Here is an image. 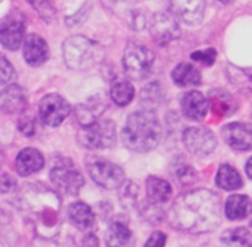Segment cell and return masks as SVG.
<instances>
[{"mask_svg": "<svg viewBox=\"0 0 252 247\" xmlns=\"http://www.w3.org/2000/svg\"><path fill=\"white\" fill-rule=\"evenodd\" d=\"M84 244H88L90 246H96L98 244V240L94 234H89L85 238V240H84Z\"/></svg>", "mask_w": 252, "mask_h": 247, "instance_id": "f35d334b", "label": "cell"}, {"mask_svg": "<svg viewBox=\"0 0 252 247\" xmlns=\"http://www.w3.org/2000/svg\"><path fill=\"white\" fill-rule=\"evenodd\" d=\"M181 108L185 117L191 121H202L206 118L209 108L208 98L198 91H189L181 98Z\"/></svg>", "mask_w": 252, "mask_h": 247, "instance_id": "2e32d148", "label": "cell"}, {"mask_svg": "<svg viewBox=\"0 0 252 247\" xmlns=\"http://www.w3.org/2000/svg\"><path fill=\"white\" fill-rule=\"evenodd\" d=\"M0 1H1V0H0Z\"/></svg>", "mask_w": 252, "mask_h": 247, "instance_id": "7bdbcfd3", "label": "cell"}, {"mask_svg": "<svg viewBox=\"0 0 252 247\" xmlns=\"http://www.w3.org/2000/svg\"><path fill=\"white\" fill-rule=\"evenodd\" d=\"M209 107L219 117H228L238 110V102L229 91L224 89H212L208 93Z\"/></svg>", "mask_w": 252, "mask_h": 247, "instance_id": "ac0fdd59", "label": "cell"}, {"mask_svg": "<svg viewBox=\"0 0 252 247\" xmlns=\"http://www.w3.org/2000/svg\"><path fill=\"white\" fill-rule=\"evenodd\" d=\"M182 140L186 149L194 156H207L217 148L216 135L207 127L186 128L182 134Z\"/></svg>", "mask_w": 252, "mask_h": 247, "instance_id": "9c48e42d", "label": "cell"}, {"mask_svg": "<svg viewBox=\"0 0 252 247\" xmlns=\"http://www.w3.org/2000/svg\"><path fill=\"white\" fill-rule=\"evenodd\" d=\"M91 11V1H86L80 9L78 10V12H75L74 15L71 16L66 17L65 19V24L66 26L69 27H76V26H80L81 24H84L86 20V17L89 16Z\"/></svg>", "mask_w": 252, "mask_h": 247, "instance_id": "d6a6232c", "label": "cell"}, {"mask_svg": "<svg viewBox=\"0 0 252 247\" xmlns=\"http://www.w3.org/2000/svg\"><path fill=\"white\" fill-rule=\"evenodd\" d=\"M78 140L86 149H107L117 142L116 124L110 120L96 121L88 125H80Z\"/></svg>", "mask_w": 252, "mask_h": 247, "instance_id": "277c9868", "label": "cell"}, {"mask_svg": "<svg viewBox=\"0 0 252 247\" xmlns=\"http://www.w3.org/2000/svg\"><path fill=\"white\" fill-rule=\"evenodd\" d=\"M216 185L225 191H235L243 187L244 182L240 174L231 165L223 164L216 175Z\"/></svg>", "mask_w": 252, "mask_h": 247, "instance_id": "603a6c76", "label": "cell"}, {"mask_svg": "<svg viewBox=\"0 0 252 247\" xmlns=\"http://www.w3.org/2000/svg\"><path fill=\"white\" fill-rule=\"evenodd\" d=\"M149 30L155 43L161 47L179 39L181 34L176 16L171 11H161L153 15Z\"/></svg>", "mask_w": 252, "mask_h": 247, "instance_id": "52a82bcc", "label": "cell"}, {"mask_svg": "<svg viewBox=\"0 0 252 247\" xmlns=\"http://www.w3.org/2000/svg\"><path fill=\"white\" fill-rule=\"evenodd\" d=\"M70 113V105L58 93L43 96L38 103V116L48 127H58Z\"/></svg>", "mask_w": 252, "mask_h": 247, "instance_id": "ba28073f", "label": "cell"}, {"mask_svg": "<svg viewBox=\"0 0 252 247\" xmlns=\"http://www.w3.org/2000/svg\"><path fill=\"white\" fill-rule=\"evenodd\" d=\"M164 101V91L159 83H150L144 86L140 93V103L144 110L153 111L159 107Z\"/></svg>", "mask_w": 252, "mask_h": 247, "instance_id": "d4e9b609", "label": "cell"}, {"mask_svg": "<svg viewBox=\"0 0 252 247\" xmlns=\"http://www.w3.org/2000/svg\"><path fill=\"white\" fill-rule=\"evenodd\" d=\"M105 110V103L97 98H90L86 103L76 108V120L80 125H88L96 122L97 117Z\"/></svg>", "mask_w": 252, "mask_h": 247, "instance_id": "cb8c5ba5", "label": "cell"}, {"mask_svg": "<svg viewBox=\"0 0 252 247\" xmlns=\"http://www.w3.org/2000/svg\"><path fill=\"white\" fill-rule=\"evenodd\" d=\"M15 166L20 176H30L42 170L44 166V157L38 150L33 148H25L17 154Z\"/></svg>", "mask_w": 252, "mask_h": 247, "instance_id": "e0dca14e", "label": "cell"}, {"mask_svg": "<svg viewBox=\"0 0 252 247\" xmlns=\"http://www.w3.org/2000/svg\"><path fill=\"white\" fill-rule=\"evenodd\" d=\"M170 172H171V176L175 180V182H177L181 186H189L197 181V171L192 165L185 161H180V160L175 161L171 165Z\"/></svg>", "mask_w": 252, "mask_h": 247, "instance_id": "83f0119b", "label": "cell"}, {"mask_svg": "<svg viewBox=\"0 0 252 247\" xmlns=\"http://www.w3.org/2000/svg\"><path fill=\"white\" fill-rule=\"evenodd\" d=\"M224 212L229 220H243L252 213V201L245 194H233L226 199Z\"/></svg>", "mask_w": 252, "mask_h": 247, "instance_id": "ffe728a7", "label": "cell"}, {"mask_svg": "<svg viewBox=\"0 0 252 247\" xmlns=\"http://www.w3.org/2000/svg\"><path fill=\"white\" fill-rule=\"evenodd\" d=\"M130 24H132L133 29L137 31V30L144 29V26L147 25V20H145V16L142 14V12H133V16L130 17Z\"/></svg>", "mask_w": 252, "mask_h": 247, "instance_id": "8d00e7d4", "label": "cell"}, {"mask_svg": "<svg viewBox=\"0 0 252 247\" xmlns=\"http://www.w3.org/2000/svg\"><path fill=\"white\" fill-rule=\"evenodd\" d=\"M161 124L153 111L143 110L127 118L122 130V142L127 149L135 153H149L160 144Z\"/></svg>", "mask_w": 252, "mask_h": 247, "instance_id": "7a4b0ae2", "label": "cell"}, {"mask_svg": "<svg viewBox=\"0 0 252 247\" xmlns=\"http://www.w3.org/2000/svg\"><path fill=\"white\" fill-rule=\"evenodd\" d=\"M191 58L193 61L199 62V63L204 64V65H213L217 58V51L214 48H207V49H199V51L193 52L191 54Z\"/></svg>", "mask_w": 252, "mask_h": 247, "instance_id": "836d02e7", "label": "cell"}, {"mask_svg": "<svg viewBox=\"0 0 252 247\" xmlns=\"http://www.w3.org/2000/svg\"><path fill=\"white\" fill-rule=\"evenodd\" d=\"M245 170H246V175H248V176L252 180V157H250V159L248 160V162H246Z\"/></svg>", "mask_w": 252, "mask_h": 247, "instance_id": "ab89813d", "label": "cell"}, {"mask_svg": "<svg viewBox=\"0 0 252 247\" xmlns=\"http://www.w3.org/2000/svg\"><path fill=\"white\" fill-rule=\"evenodd\" d=\"M221 243L228 246H250L252 235L246 228L230 229L221 235Z\"/></svg>", "mask_w": 252, "mask_h": 247, "instance_id": "f546056e", "label": "cell"}, {"mask_svg": "<svg viewBox=\"0 0 252 247\" xmlns=\"http://www.w3.org/2000/svg\"><path fill=\"white\" fill-rule=\"evenodd\" d=\"M147 199L152 207L162 206L169 201L172 194V188L166 180L157 176H149L145 181Z\"/></svg>", "mask_w": 252, "mask_h": 247, "instance_id": "d6986e66", "label": "cell"}, {"mask_svg": "<svg viewBox=\"0 0 252 247\" xmlns=\"http://www.w3.org/2000/svg\"><path fill=\"white\" fill-rule=\"evenodd\" d=\"M132 243V231L123 223L115 221L111 224L106 234V244L108 246H127Z\"/></svg>", "mask_w": 252, "mask_h": 247, "instance_id": "484cf974", "label": "cell"}, {"mask_svg": "<svg viewBox=\"0 0 252 247\" xmlns=\"http://www.w3.org/2000/svg\"><path fill=\"white\" fill-rule=\"evenodd\" d=\"M134 97V88L127 80H118L111 88V98L117 106L125 107L129 105Z\"/></svg>", "mask_w": 252, "mask_h": 247, "instance_id": "f1b7e54d", "label": "cell"}, {"mask_svg": "<svg viewBox=\"0 0 252 247\" xmlns=\"http://www.w3.org/2000/svg\"><path fill=\"white\" fill-rule=\"evenodd\" d=\"M171 78L176 85L181 88L198 86L202 81L201 71L189 63H181L172 70Z\"/></svg>", "mask_w": 252, "mask_h": 247, "instance_id": "7402d4cb", "label": "cell"}, {"mask_svg": "<svg viewBox=\"0 0 252 247\" xmlns=\"http://www.w3.org/2000/svg\"><path fill=\"white\" fill-rule=\"evenodd\" d=\"M32 7L37 11V14L47 22H51L56 17V9L51 0H26Z\"/></svg>", "mask_w": 252, "mask_h": 247, "instance_id": "4dcf8cb0", "label": "cell"}, {"mask_svg": "<svg viewBox=\"0 0 252 247\" xmlns=\"http://www.w3.org/2000/svg\"><path fill=\"white\" fill-rule=\"evenodd\" d=\"M170 11L184 24L196 26L201 24L206 11V0H169Z\"/></svg>", "mask_w": 252, "mask_h": 247, "instance_id": "8fae6325", "label": "cell"}, {"mask_svg": "<svg viewBox=\"0 0 252 247\" xmlns=\"http://www.w3.org/2000/svg\"><path fill=\"white\" fill-rule=\"evenodd\" d=\"M68 216L71 223L80 230H88L95 223L93 209L84 202H74L69 206Z\"/></svg>", "mask_w": 252, "mask_h": 247, "instance_id": "44dd1931", "label": "cell"}, {"mask_svg": "<svg viewBox=\"0 0 252 247\" xmlns=\"http://www.w3.org/2000/svg\"><path fill=\"white\" fill-rule=\"evenodd\" d=\"M15 78H16V73L12 64L4 54H0V85H7L12 80H15Z\"/></svg>", "mask_w": 252, "mask_h": 247, "instance_id": "1f68e13d", "label": "cell"}, {"mask_svg": "<svg viewBox=\"0 0 252 247\" xmlns=\"http://www.w3.org/2000/svg\"><path fill=\"white\" fill-rule=\"evenodd\" d=\"M86 169L93 181L105 189H117L126 182L125 171L103 157L90 156L86 160Z\"/></svg>", "mask_w": 252, "mask_h": 247, "instance_id": "8992f818", "label": "cell"}, {"mask_svg": "<svg viewBox=\"0 0 252 247\" xmlns=\"http://www.w3.org/2000/svg\"><path fill=\"white\" fill-rule=\"evenodd\" d=\"M24 58L31 66H39L49 58V47L38 34L31 33L24 42Z\"/></svg>", "mask_w": 252, "mask_h": 247, "instance_id": "9a60e30c", "label": "cell"}, {"mask_svg": "<svg viewBox=\"0 0 252 247\" xmlns=\"http://www.w3.org/2000/svg\"><path fill=\"white\" fill-rule=\"evenodd\" d=\"M251 216H252V213H251ZM250 224H251V226H252V218H251V221H250Z\"/></svg>", "mask_w": 252, "mask_h": 247, "instance_id": "b9f144b4", "label": "cell"}, {"mask_svg": "<svg viewBox=\"0 0 252 247\" xmlns=\"http://www.w3.org/2000/svg\"><path fill=\"white\" fill-rule=\"evenodd\" d=\"M223 139L231 149L238 152L252 150V124L244 122H233L224 125L221 129Z\"/></svg>", "mask_w": 252, "mask_h": 247, "instance_id": "7c38bea8", "label": "cell"}, {"mask_svg": "<svg viewBox=\"0 0 252 247\" xmlns=\"http://www.w3.org/2000/svg\"><path fill=\"white\" fill-rule=\"evenodd\" d=\"M166 243V235L162 231H155L147 240L145 246H164Z\"/></svg>", "mask_w": 252, "mask_h": 247, "instance_id": "d590c367", "label": "cell"}, {"mask_svg": "<svg viewBox=\"0 0 252 247\" xmlns=\"http://www.w3.org/2000/svg\"><path fill=\"white\" fill-rule=\"evenodd\" d=\"M172 228L189 234H204L220 225L221 202L213 191L204 188L185 192L175 199L167 213Z\"/></svg>", "mask_w": 252, "mask_h": 247, "instance_id": "6da1fadb", "label": "cell"}, {"mask_svg": "<svg viewBox=\"0 0 252 247\" xmlns=\"http://www.w3.org/2000/svg\"><path fill=\"white\" fill-rule=\"evenodd\" d=\"M154 61V53L148 47L132 42L126 47L123 54V69L126 75L132 80H143L152 71Z\"/></svg>", "mask_w": 252, "mask_h": 247, "instance_id": "5b68a950", "label": "cell"}, {"mask_svg": "<svg viewBox=\"0 0 252 247\" xmlns=\"http://www.w3.org/2000/svg\"><path fill=\"white\" fill-rule=\"evenodd\" d=\"M19 130L26 137H34L38 132V123L34 120L33 117H22L21 120L19 121Z\"/></svg>", "mask_w": 252, "mask_h": 247, "instance_id": "e575fe53", "label": "cell"}, {"mask_svg": "<svg viewBox=\"0 0 252 247\" xmlns=\"http://www.w3.org/2000/svg\"><path fill=\"white\" fill-rule=\"evenodd\" d=\"M63 58L68 68L73 70H88L102 61L103 49L97 42L76 34L64 41Z\"/></svg>", "mask_w": 252, "mask_h": 247, "instance_id": "3957f363", "label": "cell"}, {"mask_svg": "<svg viewBox=\"0 0 252 247\" xmlns=\"http://www.w3.org/2000/svg\"><path fill=\"white\" fill-rule=\"evenodd\" d=\"M49 177L58 192L65 194V196H78L81 187L84 186L83 175L66 165H57V166L52 167Z\"/></svg>", "mask_w": 252, "mask_h": 247, "instance_id": "30bf717a", "label": "cell"}, {"mask_svg": "<svg viewBox=\"0 0 252 247\" xmlns=\"http://www.w3.org/2000/svg\"><path fill=\"white\" fill-rule=\"evenodd\" d=\"M220 2H224V4H228V2H230L231 0H219Z\"/></svg>", "mask_w": 252, "mask_h": 247, "instance_id": "60d3db41", "label": "cell"}, {"mask_svg": "<svg viewBox=\"0 0 252 247\" xmlns=\"http://www.w3.org/2000/svg\"><path fill=\"white\" fill-rule=\"evenodd\" d=\"M226 75L233 85L244 91H252V66L241 68L236 65H229Z\"/></svg>", "mask_w": 252, "mask_h": 247, "instance_id": "4316f807", "label": "cell"}, {"mask_svg": "<svg viewBox=\"0 0 252 247\" xmlns=\"http://www.w3.org/2000/svg\"><path fill=\"white\" fill-rule=\"evenodd\" d=\"M15 185H16L15 180L9 175H2L0 177V191L1 192L11 191V189L15 188Z\"/></svg>", "mask_w": 252, "mask_h": 247, "instance_id": "74e56055", "label": "cell"}, {"mask_svg": "<svg viewBox=\"0 0 252 247\" xmlns=\"http://www.w3.org/2000/svg\"><path fill=\"white\" fill-rule=\"evenodd\" d=\"M25 24L16 15H10L0 24V43L9 51H16L22 44Z\"/></svg>", "mask_w": 252, "mask_h": 247, "instance_id": "4fadbf2b", "label": "cell"}, {"mask_svg": "<svg viewBox=\"0 0 252 247\" xmlns=\"http://www.w3.org/2000/svg\"><path fill=\"white\" fill-rule=\"evenodd\" d=\"M29 95L22 86L11 84L0 93V108L9 115H19L26 111Z\"/></svg>", "mask_w": 252, "mask_h": 247, "instance_id": "5bb4252c", "label": "cell"}]
</instances>
